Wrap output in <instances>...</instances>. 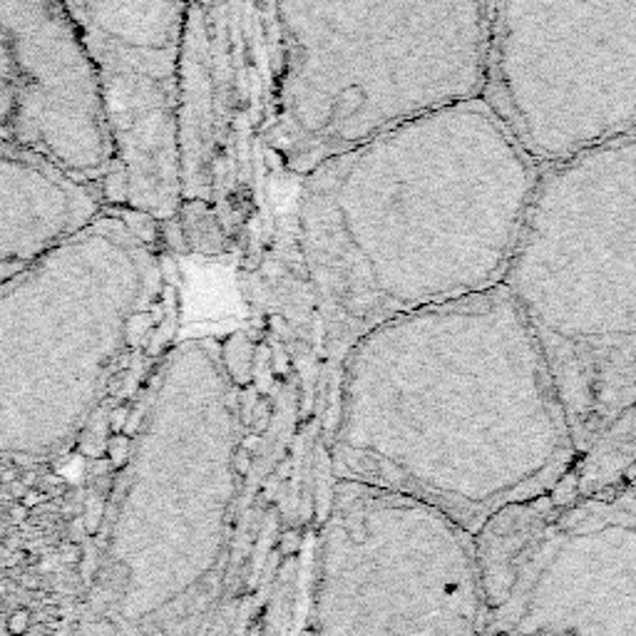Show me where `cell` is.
<instances>
[{
    "label": "cell",
    "instance_id": "obj_1",
    "mask_svg": "<svg viewBox=\"0 0 636 636\" xmlns=\"http://www.w3.org/2000/svg\"><path fill=\"white\" fill-rule=\"evenodd\" d=\"M542 167L490 104H448L303 177L293 252L321 353L505 284Z\"/></svg>",
    "mask_w": 636,
    "mask_h": 636
},
{
    "label": "cell",
    "instance_id": "obj_2",
    "mask_svg": "<svg viewBox=\"0 0 636 636\" xmlns=\"http://www.w3.org/2000/svg\"><path fill=\"white\" fill-rule=\"evenodd\" d=\"M335 370L348 465L467 533L547 495L579 460L552 370L505 286L376 326Z\"/></svg>",
    "mask_w": 636,
    "mask_h": 636
},
{
    "label": "cell",
    "instance_id": "obj_3",
    "mask_svg": "<svg viewBox=\"0 0 636 636\" xmlns=\"http://www.w3.org/2000/svg\"><path fill=\"white\" fill-rule=\"evenodd\" d=\"M157 221L107 209L0 284V442H62L169 353L179 277Z\"/></svg>",
    "mask_w": 636,
    "mask_h": 636
},
{
    "label": "cell",
    "instance_id": "obj_4",
    "mask_svg": "<svg viewBox=\"0 0 636 636\" xmlns=\"http://www.w3.org/2000/svg\"><path fill=\"white\" fill-rule=\"evenodd\" d=\"M492 0H268L271 145L306 174L485 95Z\"/></svg>",
    "mask_w": 636,
    "mask_h": 636
},
{
    "label": "cell",
    "instance_id": "obj_5",
    "mask_svg": "<svg viewBox=\"0 0 636 636\" xmlns=\"http://www.w3.org/2000/svg\"><path fill=\"white\" fill-rule=\"evenodd\" d=\"M502 286L542 348L582 458L636 408V135L542 167Z\"/></svg>",
    "mask_w": 636,
    "mask_h": 636
},
{
    "label": "cell",
    "instance_id": "obj_6",
    "mask_svg": "<svg viewBox=\"0 0 636 636\" xmlns=\"http://www.w3.org/2000/svg\"><path fill=\"white\" fill-rule=\"evenodd\" d=\"M483 100L540 167L636 135V0H492Z\"/></svg>",
    "mask_w": 636,
    "mask_h": 636
},
{
    "label": "cell",
    "instance_id": "obj_7",
    "mask_svg": "<svg viewBox=\"0 0 636 636\" xmlns=\"http://www.w3.org/2000/svg\"><path fill=\"white\" fill-rule=\"evenodd\" d=\"M487 634L636 636V487L557 508L549 492L475 534Z\"/></svg>",
    "mask_w": 636,
    "mask_h": 636
},
{
    "label": "cell",
    "instance_id": "obj_8",
    "mask_svg": "<svg viewBox=\"0 0 636 636\" xmlns=\"http://www.w3.org/2000/svg\"><path fill=\"white\" fill-rule=\"evenodd\" d=\"M103 85L117 209L169 224L185 204L189 0H60Z\"/></svg>",
    "mask_w": 636,
    "mask_h": 636
},
{
    "label": "cell",
    "instance_id": "obj_9",
    "mask_svg": "<svg viewBox=\"0 0 636 636\" xmlns=\"http://www.w3.org/2000/svg\"><path fill=\"white\" fill-rule=\"evenodd\" d=\"M360 636H487L475 534L442 509L383 487H356Z\"/></svg>",
    "mask_w": 636,
    "mask_h": 636
},
{
    "label": "cell",
    "instance_id": "obj_10",
    "mask_svg": "<svg viewBox=\"0 0 636 636\" xmlns=\"http://www.w3.org/2000/svg\"><path fill=\"white\" fill-rule=\"evenodd\" d=\"M0 139L58 164L117 209L103 85L60 0H0Z\"/></svg>",
    "mask_w": 636,
    "mask_h": 636
},
{
    "label": "cell",
    "instance_id": "obj_11",
    "mask_svg": "<svg viewBox=\"0 0 636 636\" xmlns=\"http://www.w3.org/2000/svg\"><path fill=\"white\" fill-rule=\"evenodd\" d=\"M107 209L97 192L58 164L0 139V284L68 242Z\"/></svg>",
    "mask_w": 636,
    "mask_h": 636
},
{
    "label": "cell",
    "instance_id": "obj_12",
    "mask_svg": "<svg viewBox=\"0 0 636 636\" xmlns=\"http://www.w3.org/2000/svg\"><path fill=\"white\" fill-rule=\"evenodd\" d=\"M636 463V408L619 417L612 428L594 440L590 450L577 460L582 498L624 480L626 470Z\"/></svg>",
    "mask_w": 636,
    "mask_h": 636
},
{
    "label": "cell",
    "instance_id": "obj_13",
    "mask_svg": "<svg viewBox=\"0 0 636 636\" xmlns=\"http://www.w3.org/2000/svg\"><path fill=\"white\" fill-rule=\"evenodd\" d=\"M549 498H552V502H555L557 508H569V505H574V502L582 498L577 465H574L569 473H565L562 477H559V483L549 490Z\"/></svg>",
    "mask_w": 636,
    "mask_h": 636
}]
</instances>
